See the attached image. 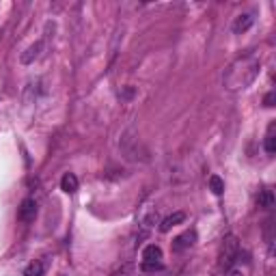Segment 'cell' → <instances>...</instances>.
Returning a JSON list of instances; mask_svg holds the SVG:
<instances>
[{"label": "cell", "mask_w": 276, "mask_h": 276, "mask_svg": "<svg viewBox=\"0 0 276 276\" xmlns=\"http://www.w3.org/2000/svg\"><path fill=\"white\" fill-rule=\"evenodd\" d=\"M132 97H134V87H126V89L119 91V100L121 102H128V100H132Z\"/></svg>", "instance_id": "16"}, {"label": "cell", "mask_w": 276, "mask_h": 276, "mask_svg": "<svg viewBox=\"0 0 276 276\" xmlns=\"http://www.w3.org/2000/svg\"><path fill=\"white\" fill-rule=\"evenodd\" d=\"M240 255V242L235 235H227L225 240H222V246H220V257H218V266L229 270V268H233L235 259H238Z\"/></svg>", "instance_id": "3"}, {"label": "cell", "mask_w": 276, "mask_h": 276, "mask_svg": "<svg viewBox=\"0 0 276 276\" xmlns=\"http://www.w3.org/2000/svg\"><path fill=\"white\" fill-rule=\"evenodd\" d=\"M274 100H276V95L270 91V93H268V95L264 97V106H266V108H272V106H274Z\"/></svg>", "instance_id": "17"}, {"label": "cell", "mask_w": 276, "mask_h": 276, "mask_svg": "<svg viewBox=\"0 0 276 276\" xmlns=\"http://www.w3.org/2000/svg\"><path fill=\"white\" fill-rule=\"evenodd\" d=\"M43 272H45V261L43 259H35L32 264L26 266L24 276H43Z\"/></svg>", "instance_id": "13"}, {"label": "cell", "mask_w": 276, "mask_h": 276, "mask_svg": "<svg viewBox=\"0 0 276 276\" xmlns=\"http://www.w3.org/2000/svg\"><path fill=\"white\" fill-rule=\"evenodd\" d=\"M119 147H121L123 155H126L130 162H142V160H147V153L142 151L140 140H138V138L134 136V130H128V132L121 136Z\"/></svg>", "instance_id": "2"}, {"label": "cell", "mask_w": 276, "mask_h": 276, "mask_svg": "<svg viewBox=\"0 0 276 276\" xmlns=\"http://www.w3.org/2000/svg\"><path fill=\"white\" fill-rule=\"evenodd\" d=\"M259 69H261V63L253 52L240 56L238 61H233L229 65V69L225 74V87L229 91H242V89L251 87L255 82V78L259 76Z\"/></svg>", "instance_id": "1"}, {"label": "cell", "mask_w": 276, "mask_h": 276, "mask_svg": "<svg viewBox=\"0 0 276 276\" xmlns=\"http://www.w3.org/2000/svg\"><path fill=\"white\" fill-rule=\"evenodd\" d=\"M35 216H37L35 199H24L22 205H19V209H17V218L22 222H30V220H35Z\"/></svg>", "instance_id": "5"}, {"label": "cell", "mask_w": 276, "mask_h": 276, "mask_svg": "<svg viewBox=\"0 0 276 276\" xmlns=\"http://www.w3.org/2000/svg\"><path fill=\"white\" fill-rule=\"evenodd\" d=\"M207 183H209V190H212V192H214L216 196H220L222 192H225V181H222L218 175H209Z\"/></svg>", "instance_id": "14"}, {"label": "cell", "mask_w": 276, "mask_h": 276, "mask_svg": "<svg viewBox=\"0 0 276 276\" xmlns=\"http://www.w3.org/2000/svg\"><path fill=\"white\" fill-rule=\"evenodd\" d=\"M41 50H43V41H37L35 45H30V48L24 52V54H22V58H19V61H22L24 65H30V63H35L37 58L41 56Z\"/></svg>", "instance_id": "8"}, {"label": "cell", "mask_w": 276, "mask_h": 276, "mask_svg": "<svg viewBox=\"0 0 276 276\" xmlns=\"http://www.w3.org/2000/svg\"><path fill=\"white\" fill-rule=\"evenodd\" d=\"M183 220H186V214H183V212H175V214H170V216H166V218L162 220L160 231H162V233H168L170 229L177 227V225H181Z\"/></svg>", "instance_id": "7"}, {"label": "cell", "mask_w": 276, "mask_h": 276, "mask_svg": "<svg viewBox=\"0 0 276 276\" xmlns=\"http://www.w3.org/2000/svg\"><path fill=\"white\" fill-rule=\"evenodd\" d=\"M257 205L261 209H272L274 207V194H272V190H268V188L261 190L259 196H257Z\"/></svg>", "instance_id": "11"}, {"label": "cell", "mask_w": 276, "mask_h": 276, "mask_svg": "<svg viewBox=\"0 0 276 276\" xmlns=\"http://www.w3.org/2000/svg\"><path fill=\"white\" fill-rule=\"evenodd\" d=\"M274 130H276V123L272 121L270 128H268V134L264 138V151L268 155H274L276 153V136H274Z\"/></svg>", "instance_id": "10"}, {"label": "cell", "mask_w": 276, "mask_h": 276, "mask_svg": "<svg viewBox=\"0 0 276 276\" xmlns=\"http://www.w3.org/2000/svg\"><path fill=\"white\" fill-rule=\"evenodd\" d=\"M253 24H255L253 13H242V15H238V17H235V22H233V32H235V35H242V32H246Z\"/></svg>", "instance_id": "6"}, {"label": "cell", "mask_w": 276, "mask_h": 276, "mask_svg": "<svg viewBox=\"0 0 276 276\" xmlns=\"http://www.w3.org/2000/svg\"><path fill=\"white\" fill-rule=\"evenodd\" d=\"M162 261H142L140 264V270L142 272H157V270H162Z\"/></svg>", "instance_id": "15"}, {"label": "cell", "mask_w": 276, "mask_h": 276, "mask_svg": "<svg viewBox=\"0 0 276 276\" xmlns=\"http://www.w3.org/2000/svg\"><path fill=\"white\" fill-rule=\"evenodd\" d=\"M194 242H196V231H186V233L177 235V238L173 240V253L188 251L190 246H194Z\"/></svg>", "instance_id": "4"}, {"label": "cell", "mask_w": 276, "mask_h": 276, "mask_svg": "<svg viewBox=\"0 0 276 276\" xmlns=\"http://www.w3.org/2000/svg\"><path fill=\"white\" fill-rule=\"evenodd\" d=\"M61 190L65 194H76L78 192V177L74 173H65L61 179Z\"/></svg>", "instance_id": "9"}, {"label": "cell", "mask_w": 276, "mask_h": 276, "mask_svg": "<svg viewBox=\"0 0 276 276\" xmlns=\"http://www.w3.org/2000/svg\"><path fill=\"white\" fill-rule=\"evenodd\" d=\"M225 276H244V274H242V270H238V268H229Z\"/></svg>", "instance_id": "18"}, {"label": "cell", "mask_w": 276, "mask_h": 276, "mask_svg": "<svg viewBox=\"0 0 276 276\" xmlns=\"http://www.w3.org/2000/svg\"><path fill=\"white\" fill-rule=\"evenodd\" d=\"M142 261H162V248L157 244H149L142 251Z\"/></svg>", "instance_id": "12"}]
</instances>
